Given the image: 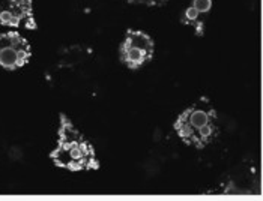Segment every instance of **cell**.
I'll return each mask as SVG.
<instances>
[{
	"label": "cell",
	"instance_id": "cell-1",
	"mask_svg": "<svg viewBox=\"0 0 263 201\" xmlns=\"http://www.w3.org/2000/svg\"><path fill=\"white\" fill-rule=\"evenodd\" d=\"M50 158L58 167L69 171L100 168L93 146L81 135L65 114H61L59 140L56 149L50 153Z\"/></svg>",
	"mask_w": 263,
	"mask_h": 201
},
{
	"label": "cell",
	"instance_id": "cell-6",
	"mask_svg": "<svg viewBox=\"0 0 263 201\" xmlns=\"http://www.w3.org/2000/svg\"><path fill=\"white\" fill-rule=\"evenodd\" d=\"M212 8V0H193V3L186 8L183 14V23L191 26L197 36H203L204 33V26L206 18L211 12Z\"/></svg>",
	"mask_w": 263,
	"mask_h": 201
},
{
	"label": "cell",
	"instance_id": "cell-3",
	"mask_svg": "<svg viewBox=\"0 0 263 201\" xmlns=\"http://www.w3.org/2000/svg\"><path fill=\"white\" fill-rule=\"evenodd\" d=\"M155 53L152 38L140 30H128L121 45V61L129 69H140L149 63Z\"/></svg>",
	"mask_w": 263,
	"mask_h": 201
},
{
	"label": "cell",
	"instance_id": "cell-2",
	"mask_svg": "<svg viewBox=\"0 0 263 201\" xmlns=\"http://www.w3.org/2000/svg\"><path fill=\"white\" fill-rule=\"evenodd\" d=\"M175 131L186 146L206 147L217 135V111L209 99L202 98L181 113L175 122Z\"/></svg>",
	"mask_w": 263,
	"mask_h": 201
},
{
	"label": "cell",
	"instance_id": "cell-4",
	"mask_svg": "<svg viewBox=\"0 0 263 201\" xmlns=\"http://www.w3.org/2000/svg\"><path fill=\"white\" fill-rule=\"evenodd\" d=\"M32 56L30 45L17 32L0 35V66L8 71L23 68Z\"/></svg>",
	"mask_w": 263,
	"mask_h": 201
},
{
	"label": "cell",
	"instance_id": "cell-7",
	"mask_svg": "<svg viewBox=\"0 0 263 201\" xmlns=\"http://www.w3.org/2000/svg\"><path fill=\"white\" fill-rule=\"evenodd\" d=\"M133 5H144V6H162L167 0H126Z\"/></svg>",
	"mask_w": 263,
	"mask_h": 201
},
{
	"label": "cell",
	"instance_id": "cell-5",
	"mask_svg": "<svg viewBox=\"0 0 263 201\" xmlns=\"http://www.w3.org/2000/svg\"><path fill=\"white\" fill-rule=\"evenodd\" d=\"M0 26L36 29L32 0H0Z\"/></svg>",
	"mask_w": 263,
	"mask_h": 201
}]
</instances>
